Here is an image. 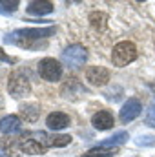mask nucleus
Returning <instances> with one entry per match:
<instances>
[{"label":"nucleus","mask_w":155,"mask_h":157,"mask_svg":"<svg viewBox=\"0 0 155 157\" xmlns=\"http://www.w3.org/2000/svg\"><path fill=\"white\" fill-rule=\"evenodd\" d=\"M55 33V26H47V28H22V29H15L13 33H9L4 42L6 44H15L26 49H37L40 40L47 39Z\"/></svg>","instance_id":"1"},{"label":"nucleus","mask_w":155,"mask_h":157,"mask_svg":"<svg viewBox=\"0 0 155 157\" xmlns=\"http://www.w3.org/2000/svg\"><path fill=\"white\" fill-rule=\"evenodd\" d=\"M137 59V48L133 42H128V40H122L113 46V51H112V60L117 68H124L128 64H131L133 60Z\"/></svg>","instance_id":"2"},{"label":"nucleus","mask_w":155,"mask_h":157,"mask_svg":"<svg viewBox=\"0 0 155 157\" xmlns=\"http://www.w3.org/2000/svg\"><path fill=\"white\" fill-rule=\"evenodd\" d=\"M22 137H33L35 143H39L44 148H62L71 143V135H57V133H47V132H26Z\"/></svg>","instance_id":"3"},{"label":"nucleus","mask_w":155,"mask_h":157,"mask_svg":"<svg viewBox=\"0 0 155 157\" xmlns=\"http://www.w3.org/2000/svg\"><path fill=\"white\" fill-rule=\"evenodd\" d=\"M86 59H88V51H86V48L80 46V44H71V46H68V48L62 51V55H60L62 64L68 66V68H71V70H78V68L86 62Z\"/></svg>","instance_id":"4"},{"label":"nucleus","mask_w":155,"mask_h":157,"mask_svg":"<svg viewBox=\"0 0 155 157\" xmlns=\"http://www.w3.org/2000/svg\"><path fill=\"white\" fill-rule=\"evenodd\" d=\"M39 75L47 82H55L62 77V64L51 57H46L39 62Z\"/></svg>","instance_id":"5"},{"label":"nucleus","mask_w":155,"mask_h":157,"mask_svg":"<svg viewBox=\"0 0 155 157\" xmlns=\"http://www.w3.org/2000/svg\"><path fill=\"white\" fill-rule=\"evenodd\" d=\"M7 91H9L15 99H20V97L28 95V93H29V80H28V77H26L22 71H13V73L9 75Z\"/></svg>","instance_id":"6"},{"label":"nucleus","mask_w":155,"mask_h":157,"mask_svg":"<svg viewBox=\"0 0 155 157\" xmlns=\"http://www.w3.org/2000/svg\"><path fill=\"white\" fill-rule=\"evenodd\" d=\"M141 110H142V104H141V101L139 99H128L126 102H124V106L120 108V113H119V119H120V122H131L133 119H137L141 115Z\"/></svg>","instance_id":"7"},{"label":"nucleus","mask_w":155,"mask_h":157,"mask_svg":"<svg viewBox=\"0 0 155 157\" xmlns=\"http://www.w3.org/2000/svg\"><path fill=\"white\" fill-rule=\"evenodd\" d=\"M86 78L93 86H104L110 80V71L106 68H102V66H89L86 70Z\"/></svg>","instance_id":"8"},{"label":"nucleus","mask_w":155,"mask_h":157,"mask_svg":"<svg viewBox=\"0 0 155 157\" xmlns=\"http://www.w3.org/2000/svg\"><path fill=\"white\" fill-rule=\"evenodd\" d=\"M70 122H71L70 115H66V113H62V112H51V113L46 117V124H47V128H49V130H55V132L68 128Z\"/></svg>","instance_id":"9"},{"label":"nucleus","mask_w":155,"mask_h":157,"mask_svg":"<svg viewBox=\"0 0 155 157\" xmlns=\"http://www.w3.org/2000/svg\"><path fill=\"white\" fill-rule=\"evenodd\" d=\"M113 122H115V119L112 115V112H108V110H100L91 117V124L97 130H110L113 126Z\"/></svg>","instance_id":"10"},{"label":"nucleus","mask_w":155,"mask_h":157,"mask_svg":"<svg viewBox=\"0 0 155 157\" xmlns=\"http://www.w3.org/2000/svg\"><path fill=\"white\" fill-rule=\"evenodd\" d=\"M22 126V121L18 115H6V117L0 119V132L6 133V135H11V133H17Z\"/></svg>","instance_id":"11"},{"label":"nucleus","mask_w":155,"mask_h":157,"mask_svg":"<svg viewBox=\"0 0 155 157\" xmlns=\"http://www.w3.org/2000/svg\"><path fill=\"white\" fill-rule=\"evenodd\" d=\"M51 11H53V4H51V2H40V0L29 2L28 7H26V13H28V15H39V17L49 15Z\"/></svg>","instance_id":"12"},{"label":"nucleus","mask_w":155,"mask_h":157,"mask_svg":"<svg viewBox=\"0 0 155 157\" xmlns=\"http://www.w3.org/2000/svg\"><path fill=\"white\" fill-rule=\"evenodd\" d=\"M130 139V135H128V132H117V133H113L112 137H108L106 141H102L99 146H106V148H117L119 144H122L124 141H128Z\"/></svg>","instance_id":"13"},{"label":"nucleus","mask_w":155,"mask_h":157,"mask_svg":"<svg viewBox=\"0 0 155 157\" xmlns=\"http://www.w3.org/2000/svg\"><path fill=\"white\" fill-rule=\"evenodd\" d=\"M89 22H91V26H93L95 29L104 31L106 26H108V15L102 13V11H93V13L89 15Z\"/></svg>","instance_id":"14"},{"label":"nucleus","mask_w":155,"mask_h":157,"mask_svg":"<svg viewBox=\"0 0 155 157\" xmlns=\"http://www.w3.org/2000/svg\"><path fill=\"white\" fill-rule=\"evenodd\" d=\"M20 115L26 119L28 122H35L40 115V108L37 104H22L20 106Z\"/></svg>","instance_id":"15"},{"label":"nucleus","mask_w":155,"mask_h":157,"mask_svg":"<svg viewBox=\"0 0 155 157\" xmlns=\"http://www.w3.org/2000/svg\"><path fill=\"white\" fill-rule=\"evenodd\" d=\"M117 154V148H106V146H95L91 150H88L82 157H112Z\"/></svg>","instance_id":"16"},{"label":"nucleus","mask_w":155,"mask_h":157,"mask_svg":"<svg viewBox=\"0 0 155 157\" xmlns=\"http://www.w3.org/2000/svg\"><path fill=\"white\" fill-rule=\"evenodd\" d=\"M22 152H26V154H33V155H37V154H44V146H40L39 143H35L33 139H28L26 143H22L20 146H18Z\"/></svg>","instance_id":"17"},{"label":"nucleus","mask_w":155,"mask_h":157,"mask_svg":"<svg viewBox=\"0 0 155 157\" xmlns=\"http://www.w3.org/2000/svg\"><path fill=\"white\" fill-rule=\"evenodd\" d=\"M17 7H18V2H17V0H13V2H4V0H0V13H2V15H11V13L17 11Z\"/></svg>","instance_id":"18"},{"label":"nucleus","mask_w":155,"mask_h":157,"mask_svg":"<svg viewBox=\"0 0 155 157\" xmlns=\"http://www.w3.org/2000/svg\"><path fill=\"white\" fill-rule=\"evenodd\" d=\"M137 144L139 146H152V144H155V137L153 135H141L137 139Z\"/></svg>","instance_id":"19"},{"label":"nucleus","mask_w":155,"mask_h":157,"mask_svg":"<svg viewBox=\"0 0 155 157\" xmlns=\"http://www.w3.org/2000/svg\"><path fill=\"white\" fill-rule=\"evenodd\" d=\"M144 121H146L148 126H153L155 128V106H152V108L148 110V113H146V119H144Z\"/></svg>","instance_id":"20"},{"label":"nucleus","mask_w":155,"mask_h":157,"mask_svg":"<svg viewBox=\"0 0 155 157\" xmlns=\"http://www.w3.org/2000/svg\"><path fill=\"white\" fill-rule=\"evenodd\" d=\"M0 60H2V62H7V64H15V62H17V59L7 57V55L4 53V49H2V48H0Z\"/></svg>","instance_id":"21"}]
</instances>
